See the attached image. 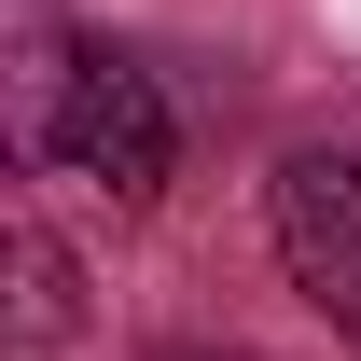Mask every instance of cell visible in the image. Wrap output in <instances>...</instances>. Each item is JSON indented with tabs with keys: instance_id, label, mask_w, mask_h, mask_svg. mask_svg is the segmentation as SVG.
Instances as JSON below:
<instances>
[{
	"instance_id": "3957f363",
	"label": "cell",
	"mask_w": 361,
	"mask_h": 361,
	"mask_svg": "<svg viewBox=\"0 0 361 361\" xmlns=\"http://www.w3.org/2000/svg\"><path fill=\"white\" fill-rule=\"evenodd\" d=\"M14 278H28V306H14V334H28V348H56V334H70V250H56L42 223H14Z\"/></svg>"
},
{
	"instance_id": "7a4b0ae2",
	"label": "cell",
	"mask_w": 361,
	"mask_h": 361,
	"mask_svg": "<svg viewBox=\"0 0 361 361\" xmlns=\"http://www.w3.org/2000/svg\"><path fill=\"white\" fill-rule=\"evenodd\" d=\"M278 264H292V292L361 348V167L348 153H292V167H278Z\"/></svg>"
},
{
	"instance_id": "6da1fadb",
	"label": "cell",
	"mask_w": 361,
	"mask_h": 361,
	"mask_svg": "<svg viewBox=\"0 0 361 361\" xmlns=\"http://www.w3.org/2000/svg\"><path fill=\"white\" fill-rule=\"evenodd\" d=\"M28 153H56L70 180H97L111 209H153L167 167H180V111L126 56H42L28 70Z\"/></svg>"
}]
</instances>
